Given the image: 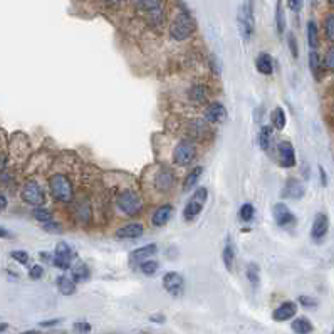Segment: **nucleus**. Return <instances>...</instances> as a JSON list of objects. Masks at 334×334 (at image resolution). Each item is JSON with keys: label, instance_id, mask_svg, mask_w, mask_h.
Returning a JSON list of instances; mask_svg holds the SVG:
<instances>
[{"label": "nucleus", "instance_id": "obj_1", "mask_svg": "<svg viewBox=\"0 0 334 334\" xmlns=\"http://www.w3.org/2000/svg\"><path fill=\"white\" fill-rule=\"evenodd\" d=\"M237 24L242 39L249 42L255 32V17H254V0H245L237 13Z\"/></svg>", "mask_w": 334, "mask_h": 334}, {"label": "nucleus", "instance_id": "obj_2", "mask_svg": "<svg viewBox=\"0 0 334 334\" xmlns=\"http://www.w3.org/2000/svg\"><path fill=\"white\" fill-rule=\"evenodd\" d=\"M49 188H51V193L57 202L61 203H71L72 202V185L71 181L67 180L66 176L62 175H56L49 180Z\"/></svg>", "mask_w": 334, "mask_h": 334}, {"label": "nucleus", "instance_id": "obj_3", "mask_svg": "<svg viewBox=\"0 0 334 334\" xmlns=\"http://www.w3.org/2000/svg\"><path fill=\"white\" fill-rule=\"evenodd\" d=\"M116 203L121 212L128 215V217H135V215H138L141 212V208H143V200H141V196L133 190L121 191L116 200Z\"/></svg>", "mask_w": 334, "mask_h": 334}, {"label": "nucleus", "instance_id": "obj_4", "mask_svg": "<svg viewBox=\"0 0 334 334\" xmlns=\"http://www.w3.org/2000/svg\"><path fill=\"white\" fill-rule=\"evenodd\" d=\"M195 30V22L186 12H180L175 17L173 24L170 27V34L175 40H185L188 39Z\"/></svg>", "mask_w": 334, "mask_h": 334}, {"label": "nucleus", "instance_id": "obj_5", "mask_svg": "<svg viewBox=\"0 0 334 334\" xmlns=\"http://www.w3.org/2000/svg\"><path fill=\"white\" fill-rule=\"evenodd\" d=\"M207 198H208V190L207 188L195 190L193 196H191L190 202L186 203L185 210H183V217H185V220L190 222V220H193V218L198 217V215L202 213L205 203H207Z\"/></svg>", "mask_w": 334, "mask_h": 334}, {"label": "nucleus", "instance_id": "obj_6", "mask_svg": "<svg viewBox=\"0 0 334 334\" xmlns=\"http://www.w3.org/2000/svg\"><path fill=\"white\" fill-rule=\"evenodd\" d=\"M195 157H196V148L191 141L183 140L176 145V148L173 150V162L176 165H181V167L190 165L195 160Z\"/></svg>", "mask_w": 334, "mask_h": 334}, {"label": "nucleus", "instance_id": "obj_7", "mask_svg": "<svg viewBox=\"0 0 334 334\" xmlns=\"http://www.w3.org/2000/svg\"><path fill=\"white\" fill-rule=\"evenodd\" d=\"M22 198L32 207H40L45 200V195L37 181H27L24 188H22Z\"/></svg>", "mask_w": 334, "mask_h": 334}, {"label": "nucleus", "instance_id": "obj_8", "mask_svg": "<svg viewBox=\"0 0 334 334\" xmlns=\"http://www.w3.org/2000/svg\"><path fill=\"white\" fill-rule=\"evenodd\" d=\"M76 259V252L71 249L69 245L66 244V242H61V244H57L56 247V252H54V265L59 269H69L71 267V262Z\"/></svg>", "mask_w": 334, "mask_h": 334}, {"label": "nucleus", "instance_id": "obj_9", "mask_svg": "<svg viewBox=\"0 0 334 334\" xmlns=\"http://www.w3.org/2000/svg\"><path fill=\"white\" fill-rule=\"evenodd\" d=\"M163 287L167 289L173 297H180L185 291V279L178 272H168L163 277Z\"/></svg>", "mask_w": 334, "mask_h": 334}, {"label": "nucleus", "instance_id": "obj_10", "mask_svg": "<svg viewBox=\"0 0 334 334\" xmlns=\"http://www.w3.org/2000/svg\"><path fill=\"white\" fill-rule=\"evenodd\" d=\"M272 213H274V220H276L279 227L286 228V227H291L292 223L296 222L294 213L291 212L286 203H276L272 208Z\"/></svg>", "mask_w": 334, "mask_h": 334}, {"label": "nucleus", "instance_id": "obj_11", "mask_svg": "<svg viewBox=\"0 0 334 334\" xmlns=\"http://www.w3.org/2000/svg\"><path fill=\"white\" fill-rule=\"evenodd\" d=\"M277 158L281 167L284 168H292L296 165V155H294V148L289 141H281L277 145Z\"/></svg>", "mask_w": 334, "mask_h": 334}, {"label": "nucleus", "instance_id": "obj_12", "mask_svg": "<svg viewBox=\"0 0 334 334\" xmlns=\"http://www.w3.org/2000/svg\"><path fill=\"white\" fill-rule=\"evenodd\" d=\"M329 228V220L326 213H318L313 222V227H311V237L314 240H321L324 235L328 233Z\"/></svg>", "mask_w": 334, "mask_h": 334}, {"label": "nucleus", "instance_id": "obj_13", "mask_svg": "<svg viewBox=\"0 0 334 334\" xmlns=\"http://www.w3.org/2000/svg\"><path fill=\"white\" fill-rule=\"evenodd\" d=\"M173 183H175V175H173V171L163 168V170L157 175V178H155V188L158 191H170Z\"/></svg>", "mask_w": 334, "mask_h": 334}, {"label": "nucleus", "instance_id": "obj_14", "mask_svg": "<svg viewBox=\"0 0 334 334\" xmlns=\"http://www.w3.org/2000/svg\"><path fill=\"white\" fill-rule=\"evenodd\" d=\"M171 215H173V207H171V205H162L160 208L155 210V213L152 217V223L155 227H163L165 223L170 222Z\"/></svg>", "mask_w": 334, "mask_h": 334}, {"label": "nucleus", "instance_id": "obj_15", "mask_svg": "<svg viewBox=\"0 0 334 334\" xmlns=\"http://www.w3.org/2000/svg\"><path fill=\"white\" fill-rule=\"evenodd\" d=\"M205 118L210 123H222L227 118V109L220 103H212L207 108V113H205Z\"/></svg>", "mask_w": 334, "mask_h": 334}, {"label": "nucleus", "instance_id": "obj_16", "mask_svg": "<svg viewBox=\"0 0 334 334\" xmlns=\"http://www.w3.org/2000/svg\"><path fill=\"white\" fill-rule=\"evenodd\" d=\"M143 235V225L141 223H128V225L121 227L120 230H116L118 239H138Z\"/></svg>", "mask_w": 334, "mask_h": 334}, {"label": "nucleus", "instance_id": "obj_17", "mask_svg": "<svg viewBox=\"0 0 334 334\" xmlns=\"http://www.w3.org/2000/svg\"><path fill=\"white\" fill-rule=\"evenodd\" d=\"M157 250H158V247L155 244L143 245V247H140V249L133 250V252L130 254V259H131V262H138L140 264V262H143V260L150 259L152 255L157 254Z\"/></svg>", "mask_w": 334, "mask_h": 334}, {"label": "nucleus", "instance_id": "obj_18", "mask_svg": "<svg viewBox=\"0 0 334 334\" xmlns=\"http://www.w3.org/2000/svg\"><path fill=\"white\" fill-rule=\"evenodd\" d=\"M296 304L291 303V301H287V303H282L279 308L272 313V318L276 319V321H287V319H291L292 316L296 314Z\"/></svg>", "mask_w": 334, "mask_h": 334}, {"label": "nucleus", "instance_id": "obj_19", "mask_svg": "<svg viewBox=\"0 0 334 334\" xmlns=\"http://www.w3.org/2000/svg\"><path fill=\"white\" fill-rule=\"evenodd\" d=\"M286 198H292V200H299L304 196V186L303 183H299L297 180H289L284 186V193Z\"/></svg>", "mask_w": 334, "mask_h": 334}, {"label": "nucleus", "instance_id": "obj_20", "mask_svg": "<svg viewBox=\"0 0 334 334\" xmlns=\"http://www.w3.org/2000/svg\"><path fill=\"white\" fill-rule=\"evenodd\" d=\"M57 289L64 296H71L76 292V281L72 276H59L57 277Z\"/></svg>", "mask_w": 334, "mask_h": 334}, {"label": "nucleus", "instance_id": "obj_21", "mask_svg": "<svg viewBox=\"0 0 334 334\" xmlns=\"http://www.w3.org/2000/svg\"><path fill=\"white\" fill-rule=\"evenodd\" d=\"M255 67H257V71L260 74H272L274 71V62H272V57L269 56V54H259V57L255 59Z\"/></svg>", "mask_w": 334, "mask_h": 334}, {"label": "nucleus", "instance_id": "obj_22", "mask_svg": "<svg viewBox=\"0 0 334 334\" xmlns=\"http://www.w3.org/2000/svg\"><path fill=\"white\" fill-rule=\"evenodd\" d=\"M203 173V168L202 167H195L193 170L188 173V176L185 178V181H183V191H190L193 186L196 185V181L200 180V176H202Z\"/></svg>", "mask_w": 334, "mask_h": 334}, {"label": "nucleus", "instance_id": "obj_23", "mask_svg": "<svg viewBox=\"0 0 334 334\" xmlns=\"http://www.w3.org/2000/svg\"><path fill=\"white\" fill-rule=\"evenodd\" d=\"M131 2L138 10H145V12L158 10L160 5H162V0H131Z\"/></svg>", "mask_w": 334, "mask_h": 334}, {"label": "nucleus", "instance_id": "obj_24", "mask_svg": "<svg viewBox=\"0 0 334 334\" xmlns=\"http://www.w3.org/2000/svg\"><path fill=\"white\" fill-rule=\"evenodd\" d=\"M291 328H292V331H296V333H299V334H306V333H311L313 331V324H311V321L308 318H297V319H294L292 321V324H291Z\"/></svg>", "mask_w": 334, "mask_h": 334}, {"label": "nucleus", "instance_id": "obj_25", "mask_svg": "<svg viewBox=\"0 0 334 334\" xmlns=\"http://www.w3.org/2000/svg\"><path fill=\"white\" fill-rule=\"evenodd\" d=\"M89 267L86 264H77L74 269H72L71 276L74 277L76 282H82V281H88L89 279Z\"/></svg>", "mask_w": 334, "mask_h": 334}, {"label": "nucleus", "instance_id": "obj_26", "mask_svg": "<svg viewBox=\"0 0 334 334\" xmlns=\"http://www.w3.org/2000/svg\"><path fill=\"white\" fill-rule=\"evenodd\" d=\"M272 141V128L271 126H262V130L259 133V145L262 150H269Z\"/></svg>", "mask_w": 334, "mask_h": 334}, {"label": "nucleus", "instance_id": "obj_27", "mask_svg": "<svg viewBox=\"0 0 334 334\" xmlns=\"http://www.w3.org/2000/svg\"><path fill=\"white\" fill-rule=\"evenodd\" d=\"M308 42L311 49H316L319 44V35H318V27L313 20L308 22Z\"/></svg>", "mask_w": 334, "mask_h": 334}, {"label": "nucleus", "instance_id": "obj_28", "mask_svg": "<svg viewBox=\"0 0 334 334\" xmlns=\"http://www.w3.org/2000/svg\"><path fill=\"white\" fill-rule=\"evenodd\" d=\"M190 99H193L195 103H203L207 101V89L203 88V86H193L190 91Z\"/></svg>", "mask_w": 334, "mask_h": 334}, {"label": "nucleus", "instance_id": "obj_29", "mask_svg": "<svg viewBox=\"0 0 334 334\" xmlns=\"http://www.w3.org/2000/svg\"><path fill=\"white\" fill-rule=\"evenodd\" d=\"M140 271L145 274V276H153L158 271V262L152 259H146L143 262H140Z\"/></svg>", "mask_w": 334, "mask_h": 334}, {"label": "nucleus", "instance_id": "obj_30", "mask_svg": "<svg viewBox=\"0 0 334 334\" xmlns=\"http://www.w3.org/2000/svg\"><path fill=\"white\" fill-rule=\"evenodd\" d=\"M272 125L277 130H284L286 128V113L282 111V108H276L272 113Z\"/></svg>", "mask_w": 334, "mask_h": 334}, {"label": "nucleus", "instance_id": "obj_31", "mask_svg": "<svg viewBox=\"0 0 334 334\" xmlns=\"http://www.w3.org/2000/svg\"><path fill=\"white\" fill-rule=\"evenodd\" d=\"M247 279H249L252 286H259L260 274H259V265L257 264L252 262V264L247 265Z\"/></svg>", "mask_w": 334, "mask_h": 334}, {"label": "nucleus", "instance_id": "obj_32", "mask_svg": "<svg viewBox=\"0 0 334 334\" xmlns=\"http://www.w3.org/2000/svg\"><path fill=\"white\" fill-rule=\"evenodd\" d=\"M233 262H235V252H233V247L230 244H227L225 249H223V264H225L228 271H232Z\"/></svg>", "mask_w": 334, "mask_h": 334}, {"label": "nucleus", "instance_id": "obj_33", "mask_svg": "<svg viewBox=\"0 0 334 334\" xmlns=\"http://www.w3.org/2000/svg\"><path fill=\"white\" fill-rule=\"evenodd\" d=\"M324 34H326L328 40L334 42V13H329L324 19Z\"/></svg>", "mask_w": 334, "mask_h": 334}, {"label": "nucleus", "instance_id": "obj_34", "mask_svg": "<svg viewBox=\"0 0 334 334\" xmlns=\"http://www.w3.org/2000/svg\"><path fill=\"white\" fill-rule=\"evenodd\" d=\"M34 217H35V220H39L42 223L52 222V213L49 212L47 208H42V207H37L34 210Z\"/></svg>", "mask_w": 334, "mask_h": 334}, {"label": "nucleus", "instance_id": "obj_35", "mask_svg": "<svg viewBox=\"0 0 334 334\" xmlns=\"http://www.w3.org/2000/svg\"><path fill=\"white\" fill-rule=\"evenodd\" d=\"M276 24H277V32L282 34L284 29H286V22H284V12H282L281 0L277 2V7H276Z\"/></svg>", "mask_w": 334, "mask_h": 334}, {"label": "nucleus", "instance_id": "obj_36", "mask_svg": "<svg viewBox=\"0 0 334 334\" xmlns=\"http://www.w3.org/2000/svg\"><path fill=\"white\" fill-rule=\"evenodd\" d=\"M239 217L242 218L244 222H250L254 217V207L250 203H244L240 207V212H239Z\"/></svg>", "mask_w": 334, "mask_h": 334}, {"label": "nucleus", "instance_id": "obj_37", "mask_svg": "<svg viewBox=\"0 0 334 334\" xmlns=\"http://www.w3.org/2000/svg\"><path fill=\"white\" fill-rule=\"evenodd\" d=\"M319 66H321V62H319L318 52H316V51H311V52H309V67H311V72H313V74H318Z\"/></svg>", "mask_w": 334, "mask_h": 334}, {"label": "nucleus", "instance_id": "obj_38", "mask_svg": "<svg viewBox=\"0 0 334 334\" xmlns=\"http://www.w3.org/2000/svg\"><path fill=\"white\" fill-rule=\"evenodd\" d=\"M324 66H326L328 69L334 71V45L328 49L326 56H324Z\"/></svg>", "mask_w": 334, "mask_h": 334}, {"label": "nucleus", "instance_id": "obj_39", "mask_svg": "<svg viewBox=\"0 0 334 334\" xmlns=\"http://www.w3.org/2000/svg\"><path fill=\"white\" fill-rule=\"evenodd\" d=\"M10 255L17 260V262H20V264H27V262H29V254L24 252V250H13Z\"/></svg>", "mask_w": 334, "mask_h": 334}, {"label": "nucleus", "instance_id": "obj_40", "mask_svg": "<svg viewBox=\"0 0 334 334\" xmlns=\"http://www.w3.org/2000/svg\"><path fill=\"white\" fill-rule=\"evenodd\" d=\"M29 276H30V279H40L44 276V267H40V265H34V267L30 269Z\"/></svg>", "mask_w": 334, "mask_h": 334}, {"label": "nucleus", "instance_id": "obj_41", "mask_svg": "<svg viewBox=\"0 0 334 334\" xmlns=\"http://www.w3.org/2000/svg\"><path fill=\"white\" fill-rule=\"evenodd\" d=\"M287 7H289L292 12H299L301 7H303V0H287Z\"/></svg>", "mask_w": 334, "mask_h": 334}, {"label": "nucleus", "instance_id": "obj_42", "mask_svg": "<svg viewBox=\"0 0 334 334\" xmlns=\"http://www.w3.org/2000/svg\"><path fill=\"white\" fill-rule=\"evenodd\" d=\"M287 40H289V49L292 52V57H297V44H296V37L292 34L287 35Z\"/></svg>", "mask_w": 334, "mask_h": 334}, {"label": "nucleus", "instance_id": "obj_43", "mask_svg": "<svg viewBox=\"0 0 334 334\" xmlns=\"http://www.w3.org/2000/svg\"><path fill=\"white\" fill-rule=\"evenodd\" d=\"M74 329L79 333H89L91 331V324L88 323H74Z\"/></svg>", "mask_w": 334, "mask_h": 334}, {"label": "nucleus", "instance_id": "obj_44", "mask_svg": "<svg viewBox=\"0 0 334 334\" xmlns=\"http://www.w3.org/2000/svg\"><path fill=\"white\" fill-rule=\"evenodd\" d=\"M44 228L47 232H54V233H61L62 230H61V225H56V223H52V222H47V223H44Z\"/></svg>", "mask_w": 334, "mask_h": 334}, {"label": "nucleus", "instance_id": "obj_45", "mask_svg": "<svg viewBox=\"0 0 334 334\" xmlns=\"http://www.w3.org/2000/svg\"><path fill=\"white\" fill-rule=\"evenodd\" d=\"M299 303L303 304V306H306V308H313V306L318 304L314 299H309L308 296H301V297H299Z\"/></svg>", "mask_w": 334, "mask_h": 334}, {"label": "nucleus", "instance_id": "obj_46", "mask_svg": "<svg viewBox=\"0 0 334 334\" xmlns=\"http://www.w3.org/2000/svg\"><path fill=\"white\" fill-rule=\"evenodd\" d=\"M61 323H62L61 318H59V319H49V321L40 323V326H42V328H51V326H56V324H61Z\"/></svg>", "mask_w": 334, "mask_h": 334}, {"label": "nucleus", "instance_id": "obj_47", "mask_svg": "<svg viewBox=\"0 0 334 334\" xmlns=\"http://www.w3.org/2000/svg\"><path fill=\"white\" fill-rule=\"evenodd\" d=\"M40 259L45 260V262H51V264L54 262V257L51 254H47V252H40Z\"/></svg>", "mask_w": 334, "mask_h": 334}, {"label": "nucleus", "instance_id": "obj_48", "mask_svg": "<svg viewBox=\"0 0 334 334\" xmlns=\"http://www.w3.org/2000/svg\"><path fill=\"white\" fill-rule=\"evenodd\" d=\"M5 208H7V198L3 195H0V212H3Z\"/></svg>", "mask_w": 334, "mask_h": 334}, {"label": "nucleus", "instance_id": "obj_49", "mask_svg": "<svg viewBox=\"0 0 334 334\" xmlns=\"http://www.w3.org/2000/svg\"><path fill=\"white\" fill-rule=\"evenodd\" d=\"M3 237H10V233H8L7 228L0 227V239H3Z\"/></svg>", "mask_w": 334, "mask_h": 334}, {"label": "nucleus", "instance_id": "obj_50", "mask_svg": "<svg viewBox=\"0 0 334 334\" xmlns=\"http://www.w3.org/2000/svg\"><path fill=\"white\" fill-rule=\"evenodd\" d=\"M319 171H321V180H323V185H326V175H324V170H323V168H319Z\"/></svg>", "mask_w": 334, "mask_h": 334}, {"label": "nucleus", "instance_id": "obj_51", "mask_svg": "<svg viewBox=\"0 0 334 334\" xmlns=\"http://www.w3.org/2000/svg\"><path fill=\"white\" fill-rule=\"evenodd\" d=\"M152 321H165V318H163V316H153Z\"/></svg>", "mask_w": 334, "mask_h": 334}, {"label": "nucleus", "instance_id": "obj_52", "mask_svg": "<svg viewBox=\"0 0 334 334\" xmlns=\"http://www.w3.org/2000/svg\"><path fill=\"white\" fill-rule=\"evenodd\" d=\"M5 329H7V324H5V323H2V324H0V333H2V331H5Z\"/></svg>", "mask_w": 334, "mask_h": 334}, {"label": "nucleus", "instance_id": "obj_53", "mask_svg": "<svg viewBox=\"0 0 334 334\" xmlns=\"http://www.w3.org/2000/svg\"><path fill=\"white\" fill-rule=\"evenodd\" d=\"M108 2H111V3H116V2H120V0H108Z\"/></svg>", "mask_w": 334, "mask_h": 334}, {"label": "nucleus", "instance_id": "obj_54", "mask_svg": "<svg viewBox=\"0 0 334 334\" xmlns=\"http://www.w3.org/2000/svg\"><path fill=\"white\" fill-rule=\"evenodd\" d=\"M329 3H331V5H334V0H329Z\"/></svg>", "mask_w": 334, "mask_h": 334}, {"label": "nucleus", "instance_id": "obj_55", "mask_svg": "<svg viewBox=\"0 0 334 334\" xmlns=\"http://www.w3.org/2000/svg\"><path fill=\"white\" fill-rule=\"evenodd\" d=\"M333 333H334V329H333Z\"/></svg>", "mask_w": 334, "mask_h": 334}]
</instances>
